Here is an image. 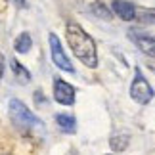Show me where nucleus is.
I'll list each match as a JSON object with an SVG mask.
<instances>
[{"mask_svg":"<svg viewBox=\"0 0 155 155\" xmlns=\"http://www.w3.org/2000/svg\"><path fill=\"white\" fill-rule=\"evenodd\" d=\"M4 63H6V59H4L2 54H0V79H2V75H4Z\"/></svg>","mask_w":155,"mask_h":155,"instance_id":"ddd939ff","label":"nucleus"},{"mask_svg":"<svg viewBox=\"0 0 155 155\" xmlns=\"http://www.w3.org/2000/svg\"><path fill=\"white\" fill-rule=\"evenodd\" d=\"M14 48H15L17 54H27L29 50L33 48V38H31V35H29V33H21L19 37L15 38Z\"/></svg>","mask_w":155,"mask_h":155,"instance_id":"9b49d317","label":"nucleus"},{"mask_svg":"<svg viewBox=\"0 0 155 155\" xmlns=\"http://www.w3.org/2000/svg\"><path fill=\"white\" fill-rule=\"evenodd\" d=\"M75 88L69 84L67 81H63L61 77L54 79V100L61 105H73L75 104Z\"/></svg>","mask_w":155,"mask_h":155,"instance_id":"39448f33","label":"nucleus"},{"mask_svg":"<svg viewBox=\"0 0 155 155\" xmlns=\"http://www.w3.org/2000/svg\"><path fill=\"white\" fill-rule=\"evenodd\" d=\"M48 44H50V58H52L54 65H56L58 69L65 71V73L73 75L75 73V67L71 65V59L67 58V54H65L63 46H61V40L58 38L56 33H50L48 35Z\"/></svg>","mask_w":155,"mask_h":155,"instance_id":"20e7f679","label":"nucleus"},{"mask_svg":"<svg viewBox=\"0 0 155 155\" xmlns=\"http://www.w3.org/2000/svg\"><path fill=\"white\" fill-rule=\"evenodd\" d=\"M128 142H130V136L127 132H124V134H117V136H111V138H109V147L113 151L121 153V151H124L128 147Z\"/></svg>","mask_w":155,"mask_h":155,"instance_id":"9d476101","label":"nucleus"},{"mask_svg":"<svg viewBox=\"0 0 155 155\" xmlns=\"http://www.w3.org/2000/svg\"><path fill=\"white\" fill-rule=\"evenodd\" d=\"M153 96H155L153 86L147 82L144 73L140 71V67H136L134 69V79L130 82V98L140 105H147L153 100Z\"/></svg>","mask_w":155,"mask_h":155,"instance_id":"7ed1b4c3","label":"nucleus"},{"mask_svg":"<svg viewBox=\"0 0 155 155\" xmlns=\"http://www.w3.org/2000/svg\"><path fill=\"white\" fill-rule=\"evenodd\" d=\"M111 8L117 14L119 19H123V21H132V19H136V6L132 2H128V0H113V2H111Z\"/></svg>","mask_w":155,"mask_h":155,"instance_id":"0eeeda50","label":"nucleus"},{"mask_svg":"<svg viewBox=\"0 0 155 155\" xmlns=\"http://www.w3.org/2000/svg\"><path fill=\"white\" fill-rule=\"evenodd\" d=\"M14 2H15L17 8H25V6H27V0H14Z\"/></svg>","mask_w":155,"mask_h":155,"instance_id":"4468645a","label":"nucleus"},{"mask_svg":"<svg viewBox=\"0 0 155 155\" xmlns=\"http://www.w3.org/2000/svg\"><path fill=\"white\" fill-rule=\"evenodd\" d=\"M128 38L138 46V50L142 54H146L147 58L155 59V37H151V35H147V33H142V31H136V29H130Z\"/></svg>","mask_w":155,"mask_h":155,"instance_id":"423d86ee","label":"nucleus"},{"mask_svg":"<svg viewBox=\"0 0 155 155\" xmlns=\"http://www.w3.org/2000/svg\"><path fill=\"white\" fill-rule=\"evenodd\" d=\"M12 63V71H14L15 79L21 82V84H27V82H31V73H29V69H25L23 65L17 61V59H10Z\"/></svg>","mask_w":155,"mask_h":155,"instance_id":"1a4fd4ad","label":"nucleus"},{"mask_svg":"<svg viewBox=\"0 0 155 155\" xmlns=\"http://www.w3.org/2000/svg\"><path fill=\"white\" fill-rule=\"evenodd\" d=\"M94 8H96V14H98V15H104V19H111V12H107V10H105V6L96 4Z\"/></svg>","mask_w":155,"mask_h":155,"instance_id":"f8f14e48","label":"nucleus"},{"mask_svg":"<svg viewBox=\"0 0 155 155\" xmlns=\"http://www.w3.org/2000/svg\"><path fill=\"white\" fill-rule=\"evenodd\" d=\"M107 155H113V153H107Z\"/></svg>","mask_w":155,"mask_h":155,"instance_id":"2eb2a0df","label":"nucleus"},{"mask_svg":"<svg viewBox=\"0 0 155 155\" xmlns=\"http://www.w3.org/2000/svg\"><path fill=\"white\" fill-rule=\"evenodd\" d=\"M65 31H67V42L71 46V50H73L75 58L82 65L96 69L98 67V50H96L94 38L77 23H67Z\"/></svg>","mask_w":155,"mask_h":155,"instance_id":"f257e3e1","label":"nucleus"},{"mask_svg":"<svg viewBox=\"0 0 155 155\" xmlns=\"http://www.w3.org/2000/svg\"><path fill=\"white\" fill-rule=\"evenodd\" d=\"M56 123L61 128V132H65V134L77 132V119L73 115H69V113H59V115H56Z\"/></svg>","mask_w":155,"mask_h":155,"instance_id":"6e6552de","label":"nucleus"},{"mask_svg":"<svg viewBox=\"0 0 155 155\" xmlns=\"http://www.w3.org/2000/svg\"><path fill=\"white\" fill-rule=\"evenodd\" d=\"M8 113H10V119H12V123H14V127L19 128V130H35V128H42L44 127V123L17 98L10 100Z\"/></svg>","mask_w":155,"mask_h":155,"instance_id":"f03ea898","label":"nucleus"}]
</instances>
